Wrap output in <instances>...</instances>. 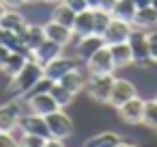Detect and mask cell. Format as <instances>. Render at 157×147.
Instances as JSON below:
<instances>
[{
  "label": "cell",
  "instance_id": "cell-34",
  "mask_svg": "<svg viewBox=\"0 0 157 147\" xmlns=\"http://www.w3.org/2000/svg\"><path fill=\"white\" fill-rule=\"evenodd\" d=\"M9 54H11V50H9L5 43H0V69L5 67V63H7V59H9Z\"/></svg>",
  "mask_w": 157,
  "mask_h": 147
},
{
  "label": "cell",
  "instance_id": "cell-41",
  "mask_svg": "<svg viewBox=\"0 0 157 147\" xmlns=\"http://www.w3.org/2000/svg\"><path fill=\"white\" fill-rule=\"evenodd\" d=\"M2 39H5V28H0V43H2Z\"/></svg>",
  "mask_w": 157,
  "mask_h": 147
},
{
  "label": "cell",
  "instance_id": "cell-18",
  "mask_svg": "<svg viewBox=\"0 0 157 147\" xmlns=\"http://www.w3.org/2000/svg\"><path fill=\"white\" fill-rule=\"evenodd\" d=\"M108 48L112 52V61H114L116 69L133 65V54H131V48H129L127 41H121V43H114V46H108Z\"/></svg>",
  "mask_w": 157,
  "mask_h": 147
},
{
  "label": "cell",
  "instance_id": "cell-32",
  "mask_svg": "<svg viewBox=\"0 0 157 147\" xmlns=\"http://www.w3.org/2000/svg\"><path fill=\"white\" fill-rule=\"evenodd\" d=\"M0 147H17V141L11 132H0Z\"/></svg>",
  "mask_w": 157,
  "mask_h": 147
},
{
  "label": "cell",
  "instance_id": "cell-29",
  "mask_svg": "<svg viewBox=\"0 0 157 147\" xmlns=\"http://www.w3.org/2000/svg\"><path fill=\"white\" fill-rule=\"evenodd\" d=\"M146 43H148L151 59H153V61H157V31H155V28L146 31Z\"/></svg>",
  "mask_w": 157,
  "mask_h": 147
},
{
  "label": "cell",
  "instance_id": "cell-11",
  "mask_svg": "<svg viewBox=\"0 0 157 147\" xmlns=\"http://www.w3.org/2000/svg\"><path fill=\"white\" fill-rule=\"evenodd\" d=\"M26 106H28V112H35V115H41V117L58 110V104L54 102V97L50 93H30V95H26Z\"/></svg>",
  "mask_w": 157,
  "mask_h": 147
},
{
  "label": "cell",
  "instance_id": "cell-36",
  "mask_svg": "<svg viewBox=\"0 0 157 147\" xmlns=\"http://www.w3.org/2000/svg\"><path fill=\"white\" fill-rule=\"evenodd\" d=\"M133 5H136L138 9H142V7H151V0H133Z\"/></svg>",
  "mask_w": 157,
  "mask_h": 147
},
{
  "label": "cell",
  "instance_id": "cell-25",
  "mask_svg": "<svg viewBox=\"0 0 157 147\" xmlns=\"http://www.w3.org/2000/svg\"><path fill=\"white\" fill-rule=\"evenodd\" d=\"M28 63V59L24 56V54H20V52H11L9 54V59H7V63H5V67L0 69L5 76H9V78H13L15 74H20L22 71V67Z\"/></svg>",
  "mask_w": 157,
  "mask_h": 147
},
{
  "label": "cell",
  "instance_id": "cell-19",
  "mask_svg": "<svg viewBox=\"0 0 157 147\" xmlns=\"http://www.w3.org/2000/svg\"><path fill=\"white\" fill-rule=\"evenodd\" d=\"M56 82H60L67 91H71L73 95H78L80 91H84V87H86V76L80 71V67L78 69H73V71H69V74H65L60 80H56Z\"/></svg>",
  "mask_w": 157,
  "mask_h": 147
},
{
  "label": "cell",
  "instance_id": "cell-5",
  "mask_svg": "<svg viewBox=\"0 0 157 147\" xmlns=\"http://www.w3.org/2000/svg\"><path fill=\"white\" fill-rule=\"evenodd\" d=\"M78 67H80V59L78 56H65V54H60L54 61H50L48 65H43V76H48L50 80L56 82L65 74H69V71H73Z\"/></svg>",
  "mask_w": 157,
  "mask_h": 147
},
{
  "label": "cell",
  "instance_id": "cell-28",
  "mask_svg": "<svg viewBox=\"0 0 157 147\" xmlns=\"http://www.w3.org/2000/svg\"><path fill=\"white\" fill-rule=\"evenodd\" d=\"M93 11H95V33L103 35V31L108 28V24L112 20V15L108 11H103V9H93Z\"/></svg>",
  "mask_w": 157,
  "mask_h": 147
},
{
  "label": "cell",
  "instance_id": "cell-23",
  "mask_svg": "<svg viewBox=\"0 0 157 147\" xmlns=\"http://www.w3.org/2000/svg\"><path fill=\"white\" fill-rule=\"evenodd\" d=\"M121 141H123V138H121L116 132H101V134L90 136V138L84 143V147H116Z\"/></svg>",
  "mask_w": 157,
  "mask_h": 147
},
{
  "label": "cell",
  "instance_id": "cell-43",
  "mask_svg": "<svg viewBox=\"0 0 157 147\" xmlns=\"http://www.w3.org/2000/svg\"><path fill=\"white\" fill-rule=\"evenodd\" d=\"M35 2H39V0H26V5H35Z\"/></svg>",
  "mask_w": 157,
  "mask_h": 147
},
{
  "label": "cell",
  "instance_id": "cell-35",
  "mask_svg": "<svg viewBox=\"0 0 157 147\" xmlns=\"http://www.w3.org/2000/svg\"><path fill=\"white\" fill-rule=\"evenodd\" d=\"M43 147H65V141H60V138H45V145Z\"/></svg>",
  "mask_w": 157,
  "mask_h": 147
},
{
  "label": "cell",
  "instance_id": "cell-31",
  "mask_svg": "<svg viewBox=\"0 0 157 147\" xmlns=\"http://www.w3.org/2000/svg\"><path fill=\"white\" fill-rule=\"evenodd\" d=\"M60 2H65L69 9H73L75 13H80V11H84V9H88V2L86 0H60Z\"/></svg>",
  "mask_w": 157,
  "mask_h": 147
},
{
  "label": "cell",
  "instance_id": "cell-22",
  "mask_svg": "<svg viewBox=\"0 0 157 147\" xmlns=\"http://www.w3.org/2000/svg\"><path fill=\"white\" fill-rule=\"evenodd\" d=\"M50 20H54V22H58V24H63V26H67V28H73L75 11L69 9L65 2H58V5L52 9V18H50Z\"/></svg>",
  "mask_w": 157,
  "mask_h": 147
},
{
  "label": "cell",
  "instance_id": "cell-39",
  "mask_svg": "<svg viewBox=\"0 0 157 147\" xmlns=\"http://www.w3.org/2000/svg\"><path fill=\"white\" fill-rule=\"evenodd\" d=\"M39 2H45V5H58L60 0H39Z\"/></svg>",
  "mask_w": 157,
  "mask_h": 147
},
{
  "label": "cell",
  "instance_id": "cell-17",
  "mask_svg": "<svg viewBox=\"0 0 157 147\" xmlns=\"http://www.w3.org/2000/svg\"><path fill=\"white\" fill-rule=\"evenodd\" d=\"M73 37H86L95 33V11L93 9H84L80 13H75V22H73Z\"/></svg>",
  "mask_w": 157,
  "mask_h": 147
},
{
  "label": "cell",
  "instance_id": "cell-10",
  "mask_svg": "<svg viewBox=\"0 0 157 147\" xmlns=\"http://www.w3.org/2000/svg\"><path fill=\"white\" fill-rule=\"evenodd\" d=\"M22 102L20 100H11L7 104H0V132H11L20 117H22Z\"/></svg>",
  "mask_w": 157,
  "mask_h": 147
},
{
  "label": "cell",
  "instance_id": "cell-26",
  "mask_svg": "<svg viewBox=\"0 0 157 147\" xmlns=\"http://www.w3.org/2000/svg\"><path fill=\"white\" fill-rule=\"evenodd\" d=\"M50 95L54 97V102L58 104V108H67L69 104H73V97H75V95H73L71 91H67L60 82H54V84H52Z\"/></svg>",
  "mask_w": 157,
  "mask_h": 147
},
{
  "label": "cell",
  "instance_id": "cell-14",
  "mask_svg": "<svg viewBox=\"0 0 157 147\" xmlns=\"http://www.w3.org/2000/svg\"><path fill=\"white\" fill-rule=\"evenodd\" d=\"M63 50H65V46H60V43H56V41H52V39H45L39 48L33 50V59H35V63H39V65L43 67V65H48L50 61H54L56 56H60Z\"/></svg>",
  "mask_w": 157,
  "mask_h": 147
},
{
  "label": "cell",
  "instance_id": "cell-44",
  "mask_svg": "<svg viewBox=\"0 0 157 147\" xmlns=\"http://www.w3.org/2000/svg\"><path fill=\"white\" fill-rule=\"evenodd\" d=\"M155 102H157V95H155Z\"/></svg>",
  "mask_w": 157,
  "mask_h": 147
},
{
  "label": "cell",
  "instance_id": "cell-40",
  "mask_svg": "<svg viewBox=\"0 0 157 147\" xmlns=\"http://www.w3.org/2000/svg\"><path fill=\"white\" fill-rule=\"evenodd\" d=\"M5 11H7V7H5L2 2H0V18H2V15H5Z\"/></svg>",
  "mask_w": 157,
  "mask_h": 147
},
{
  "label": "cell",
  "instance_id": "cell-4",
  "mask_svg": "<svg viewBox=\"0 0 157 147\" xmlns=\"http://www.w3.org/2000/svg\"><path fill=\"white\" fill-rule=\"evenodd\" d=\"M86 71L90 76H101V74H114L116 71V65L112 61V52L108 46L99 48L88 61H86Z\"/></svg>",
  "mask_w": 157,
  "mask_h": 147
},
{
  "label": "cell",
  "instance_id": "cell-8",
  "mask_svg": "<svg viewBox=\"0 0 157 147\" xmlns=\"http://www.w3.org/2000/svg\"><path fill=\"white\" fill-rule=\"evenodd\" d=\"M136 95H138V91H136L133 82H129V80H125V78H116L114 84H112L108 104H110L112 108H118V106H123L125 102H129V100L136 97Z\"/></svg>",
  "mask_w": 157,
  "mask_h": 147
},
{
  "label": "cell",
  "instance_id": "cell-24",
  "mask_svg": "<svg viewBox=\"0 0 157 147\" xmlns=\"http://www.w3.org/2000/svg\"><path fill=\"white\" fill-rule=\"evenodd\" d=\"M136 11H138V7L133 5V0H116V5L112 9V18H118V20H125V22H133Z\"/></svg>",
  "mask_w": 157,
  "mask_h": 147
},
{
  "label": "cell",
  "instance_id": "cell-12",
  "mask_svg": "<svg viewBox=\"0 0 157 147\" xmlns=\"http://www.w3.org/2000/svg\"><path fill=\"white\" fill-rule=\"evenodd\" d=\"M105 46V41H103V37L101 35H97V33H93V35H86V37H80V41H78V46H75V56L80 59V61H88L99 48H103Z\"/></svg>",
  "mask_w": 157,
  "mask_h": 147
},
{
  "label": "cell",
  "instance_id": "cell-1",
  "mask_svg": "<svg viewBox=\"0 0 157 147\" xmlns=\"http://www.w3.org/2000/svg\"><path fill=\"white\" fill-rule=\"evenodd\" d=\"M41 76H43V67H41L39 63H35V61H28V63L22 67V71L15 74V76L9 80V84H7V95H11L13 100L26 97V95L35 89V84L39 82Z\"/></svg>",
  "mask_w": 157,
  "mask_h": 147
},
{
  "label": "cell",
  "instance_id": "cell-33",
  "mask_svg": "<svg viewBox=\"0 0 157 147\" xmlns=\"http://www.w3.org/2000/svg\"><path fill=\"white\" fill-rule=\"evenodd\" d=\"M7 9H20V7H24L26 5V0H0Z\"/></svg>",
  "mask_w": 157,
  "mask_h": 147
},
{
  "label": "cell",
  "instance_id": "cell-27",
  "mask_svg": "<svg viewBox=\"0 0 157 147\" xmlns=\"http://www.w3.org/2000/svg\"><path fill=\"white\" fill-rule=\"evenodd\" d=\"M142 123L157 130V102L155 100H146L144 102V110H142Z\"/></svg>",
  "mask_w": 157,
  "mask_h": 147
},
{
  "label": "cell",
  "instance_id": "cell-9",
  "mask_svg": "<svg viewBox=\"0 0 157 147\" xmlns=\"http://www.w3.org/2000/svg\"><path fill=\"white\" fill-rule=\"evenodd\" d=\"M17 128L26 134H37V136H43V138H50V130H48V123H45V117L41 115H35V112H22L20 121H17Z\"/></svg>",
  "mask_w": 157,
  "mask_h": 147
},
{
  "label": "cell",
  "instance_id": "cell-37",
  "mask_svg": "<svg viewBox=\"0 0 157 147\" xmlns=\"http://www.w3.org/2000/svg\"><path fill=\"white\" fill-rule=\"evenodd\" d=\"M88 2V9H99L101 7V0H86Z\"/></svg>",
  "mask_w": 157,
  "mask_h": 147
},
{
  "label": "cell",
  "instance_id": "cell-2",
  "mask_svg": "<svg viewBox=\"0 0 157 147\" xmlns=\"http://www.w3.org/2000/svg\"><path fill=\"white\" fill-rule=\"evenodd\" d=\"M114 74H101V76H90L86 78V95L97 102V104H108V97H110V91H112V84H114Z\"/></svg>",
  "mask_w": 157,
  "mask_h": 147
},
{
  "label": "cell",
  "instance_id": "cell-30",
  "mask_svg": "<svg viewBox=\"0 0 157 147\" xmlns=\"http://www.w3.org/2000/svg\"><path fill=\"white\" fill-rule=\"evenodd\" d=\"M52 84H54V80H50L48 76H41V78H39V82L35 84V89H33L30 93H50ZM30 93H28V95H30Z\"/></svg>",
  "mask_w": 157,
  "mask_h": 147
},
{
  "label": "cell",
  "instance_id": "cell-15",
  "mask_svg": "<svg viewBox=\"0 0 157 147\" xmlns=\"http://www.w3.org/2000/svg\"><path fill=\"white\" fill-rule=\"evenodd\" d=\"M0 28L11 31V33H17V35L24 39V33H26V28H28V22H26V18H24L17 9H7L5 15L0 18Z\"/></svg>",
  "mask_w": 157,
  "mask_h": 147
},
{
  "label": "cell",
  "instance_id": "cell-38",
  "mask_svg": "<svg viewBox=\"0 0 157 147\" xmlns=\"http://www.w3.org/2000/svg\"><path fill=\"white\" fill-rule=\"evenodd\" d=\"M116 147H138V145H133V143H127V141H121Z\"/></svg>",
  "mask_w": 157,
  "mask_h": 147
},
{
  "label": "cell",
  "instance_id": "cell-13",
  "mask_svg": "<svg viewBox=\"0 0 157 147\" xmlns=\"http://www.w3.org/2000/svg\"><path fill=\"white\" fill-rule=\"evenodd\" d=\"M116 110H118V115H121V119H123L125 123L138 125V123H142V110H144V100H140V97L136 95V97H131L129 102H125L123 106H118Z\"/></svg>",
  "mask_w": 157,
  "mask_h": 147
},
{
  "label": "cell",
  "instance_id": "cell-3",
  "mask_svg": "<svg viewBox=\"0 0 157 147\" xmlns=\"http://www.w3.org/2000/svg\"><path fill=\"white\" fill-rule=\"evenodd\" d=\"M45 123H48V130H50V136L52 138L65 141V138H69L73 134V121H71V117L63 108L45 115Z\"/></svg>",
  "mask_w": 157,
  "mask_h": 147
},
{
  "label": "cell",
  "instance_id": "cell-21",
  "mask_svg": "<svg viewBox=\"0 0 157 147\" xmlns=\"http://www.w3.org/2000/svg\"><path fill=\"white\" fill-rule=\"evenodd\" d=\"M45 41V33H43V24H28L26 33H24V43L26 48L33 52L35 48H39Z\"/></svg>",
  "mask_w": 157,
  "mask_h": 147
},
{
  "label": "cell",
  "instance_id": "cell-6",
  "mask_svg": "<svg viewBox=\"0 0 157 147\" xmlns=\"http://www.w3.org/2000/svg\"><path fill=\"white\" fill-rule=\"evenodd\" d=\"M127 43H129V48H131V54H133V63H136V65H146V63L153 61V59H151V52H148V43H146V31L133 26V31H131V35H129V39H127Z\"/></svg>",
  "mask_w": 157,
  "mask_h": 147
},
{
  "label": "cell",
  "instance_id": "cell-16",
  "mask_svg": "<svg viewBox=\"0 0 157 147\" xmlns=\"http://www.w3.org/2000/svg\"><path fill=\"white\" fill-rule=\"evenodd\" d=\"M43 33H45V39H52V41H56L60 46H69L73 41V31L63 26V24H58V22H54V20L43 24Z\"/></svg>",
  "mask_w": 157,
  "mask_h": 147
},
{
  "label": "cell",
  "instance_id": "cell-20",
  "mask_svg": "<svg viewBox=\"0 0 157 147\" xmlns=\"http://www.w3.org/2000/svg\"><path fill=\"white\" fill-rule=\"evenodd\" d=\"M136 28H142V31H151L157 26V11L153 7H142L136 11L133 15V22H131Z\"/></svg>",
  "mask_w": 157,
  "mask_h": 147
},
{
  "label": "cell",
  "instance_id": "cell-42",
  "mask_svg": "<svg viewBox=\"0 0 157 147\" xmlns=\"http://www.w3.org/2000/svg\"><path fill=\"white\" fill-rule=\"evenodd\" d=\"M151 7H153V9L157 11V0H151Z\"/></svg>",
  "mask_w": 157,
  "mask_h": 147
},
{
  "label": "cell",
  "instance_id": "cell-7",
  "mask_svg": "<svg viewBox=\"0 0 157 147\" xmlns=\"http://www.w3.org/2000/svg\"><path fill=\"white\" fill-rule=\"evenodd\" d=\"M133 31V24L131 22H125V20H118V18H112L108 28L103 31V41L105 46H114V43H121V41H127L129 35Z\"/></svg>",
  "mask_w": 157,
  "mask_h": 147
}]
</instances>
